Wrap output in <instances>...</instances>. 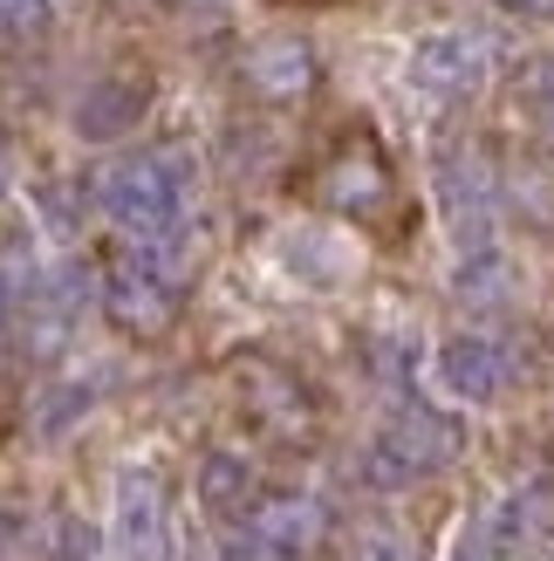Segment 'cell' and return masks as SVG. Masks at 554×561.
<instances>
[{
    "label": "cell",
    "mask_w": 554,
    "mask_h": 561,
    "mask_svg": "<svg viewBox=\"0 0 554 561\" xmlns=\"http://www.w3.org/2000/svg\"><path fill=\"white\" fill-rule=\"evenodd\" d=\"M192 158L178 145H137V151H117L90 172V192L109 227H124L130 240H164L178 233V219L192 206Z\"/></svg>",
    "instance_id": "obj_1"
},
{
    "label": "cell",
    "mask_w": 554,
    "mask_h": 561,
    "mask_svg": "<svg viewBox=\"0 0 554 561\" xmlns=\"http://www.w3.org/2000/svg\"><path fill=\"white\" fill-rule=\"evenodd\" d=\"M459 453H465V425H459V417L411 398V404H397V411L377 425V438L363 445L356 472H363L370 493H404V486L431 480V472H446Z\"/></svg>",
    "instance_id": "obj_2"
},
{
    "label": "cell",
    "mask_w": 554,
    "mask_h": 561,
    "mask_svg": "<svg viewBox=\"0 0 554 561\" xmlns=\"http://www.w3.org/2000/svg\"><path fill=\"white\" fill-rule=\"evenodd\" d=\"M103 316L137 343H158L178 322V280L164 274L158 247H130V254L103 261Z\"/></svg>",
    "instance_id": "obj_3"
},
{
    "label": "cell",
    "mask_w": 554,
    "mask_h": 561,
    "mask_svg": "<svg viewBox=\"0 0 554 561\" xmlns=\"http://www.w3.org/2000/svg\"><path fill=\"white\" fill-rule=\"evenodd\" d=\"M109 561H172V507L145 466H124L109 493Z\"/></svg>",
    "instance_id": "obj_4"
},
{
    "label": "cell",
    "mask_w": 554,
    "mask_h": 561,
    "mask_svg": "<svg viewBox=\"0 0 554 561\" xmlns=\"http://www.w3.org/2000/svg\"><path fill=\"white\" fill-rule=\"evenodd\" d=\"M486 69H493V48L473 35V27H431V35L411 48L404 82L425 103H459V96H473L486 82Z\"/></svg>",
    "instance_id": "obj_5"
},
{
    "label": "cell",
    "mask_w": 554,
    "mask_h": 561,
    "mask_svg": "<svg viewBox=\"0 0 554 561\" xmlns=\"http://www.w3.org/2000/svg\"><path fill=\"white\" fill-rule=\"evenodd\" d=\"M493 192H500V179L480 151H452L438 164V206L452 219L459 254H493Z\"/></svg>",
    "instance_id": "obj_6"
},
{
    "label": "cell",
    "mask_w": 554,
    "mask_h": 561,
    "mask_svg": "<svg viewBox=\"0 0 554 561\" xmlns=\"http://www.w3.org/2000/svg\"><path fill=\"white\" fill-rule=\"evenodd\" d=\"M431 377L446 398L459 404H493L507 390V350H500V335H486V329H459L438 343L431 356Z\"/></svg>",
    "instance_id": "obj_7"
},
{
    "label": "cell",
    "mask_w": 554,
    "mask_h": 561,
    "mask_svg": "<svg viewBox=\"0 0 554 561\" xmlns=\"http://www.w3.org/2000/svg\"><path fill=\"white\" fill-rule=\"evenodd\" d=\"M151 110V76L145 69H117L90 82V96L76 103V137H90V145H117V137H130L137 124H145Z\"/></svg>",
    "instance_id": "obj_8"
},
{
    "label": "cell",
    "mask_w": 554,
    "mask_h": 561,
    "mask_svg": "<svg viewBox=\"0 0 554 561\" xmlns=\"http://www.w3.org/2000/svg\"><path fill=\"white\" fill-rule=\"evenodd\" d=\"M240 527L254 541H267V548L309 561L322 548V535H328V507H322V500H309V493H261V507L246 514Z\"/></svg>",
    "instance_id": "obj_9"
},
{
    "label": "cell",
    "mask_w": 554,
    "mask_h": 561,
    "mask_svg": "<svg viewBox=\"0 0 554 561\" xmlns=\"http://www.w3.org/2000/svg\"><path fill=\"white\" fill-rule=\"evenodd\" d=\"M240 76H246V90H254L261 103H301L315 90V55H309L301 35H267V42L246 48Z\"/></svg>",
    "instance_id": "obj_10"
},
{
    "label": "cell",
    "mask_w": 554,
    "mask_h": 561,
    "mask_svg": "<svg viewBox=\"0 0 554 561\" xmlns=\"http://www.w3.org/2000/svg\"><path fill=\"white\" fill-rule=\"evenodd\" d=\"M554 535V480L547 472H528L493 514V548L500 554H520V548H541Z\"/></svg>",
    "instance_id": "obj_11"
},
{
    "label": "cell",
    "mask_w": 554,
    "mask_h": 561,
    "mask_svg": "<svg viewBox=\"0 0 554 561\" xmlns=\"http://www.w3.org/2000/svg\"><path fill=\"white\" fill-rule=\"evenodd\" d=\"M199 507L212 520H246L261 507V480H254V466H246V453H227V445H212V453L199 459Z\"/></svg>",
    "instance_id": "obj_12"
},
{
    "label": "cell",
    "mask_w": 554,
    "mask_h": 561,
    "mask_svg": "<svg viewBox=\"0 0 554 561\" xmlns=\"http://www.w3.org/2000/svg\"><path fill=\"white\" fill-rule=\"evenodd\" d=\"M240 398H246V411H254L267 432H281V438H295L301 425H309V398H301V383L288 370H274V363H246V370H240Z\"/></svg>",
    "instance_id": "obj_13"
},
{
    "label": "cell",
    "mask_w": 554,
    "mask_h": 561,
    "mask_svg": "<svg viewBox=\"0 0 554 561\" xmlns=\"http://www.w3.org/2000/svg\"><path fill=\"white\" fill-rule=\"evenodd\" d=\"M383 192H391V172H383V158L370 145H349L343 158H328L322 172V199L336 213H377Z\"/></svg>",
    "instance_id": "obj_14"
},
{
    "label": "cell",
    "mask_w": 554,
    "mask_h": 561,
    "mask_svg": "<svg viewBox=\"0 0 554 561\" xmlns=\"http://www.w3.org/2000/svg\"><path fill=\"white\" fill-rule=\"evenodd\" d=\"M96 404V383H82V377H69V383H55V390H42V404H35V432L42 438H55V432H69L82 411Z\"/></svg>",
    "instance_id": "obj_15"
},
{
    "label": "cell",
    "mask_w": 554,
    "mask_h": 561,
    "mask_svg": "<svg viewBox=\"0 0 554 561\" xmlns=\"http://www.w3.org/2000/svg\"><path fill=\"white\" fill-rule=\"evenodd\" d=\"M349 561H418V541H411L397 520H363L356 541H349Z\"/></svg>",
    "instance_id": "obj_16"
},
{
    "label": "cell",
    "mask_w": 554,
    "mask_h": 561,
    "mask_svg": "<svg viewBox=\"0 0 554 561\" xmlns=\"http://www.w3.org/2000/svg\"><path fill=\"white\" fill-rule=\"evenodd\" d=\"M520 103H528L534 130L554 137V55H528L520 62Z\"/></svg>",
    "instance_id": "obj_17"
},
{
    "label": "cell",
    "mask_w": 554,
    "mask_h": 561,
    "mask_svg": "<svg viewBox=\"0 0 554 561\" xmlns=\"http://www.w3.org/2000/svg\"><path fill=\"white\" fill-rule=\"evenodd\" d=\"M55 27V0H0V35L8 42H42Z\"/></svg>",
    "instance_id": "obj_18"
},
{
    "label": "cell",
    "mask_w": 554,
    "mask_h": 561,
    "mask_svg": "<svg viewBox=\"0 0 554 561\" xmlns=\"http://www.w3.org/2000/svg\"><path fill=\"white\" fill-rule=\"evenodd\" d=\"M55 554H62V561H90L96 554V535L76 514H55Z\"/></svg>",
    "instance_id": "obj_19"
},
{
    "label": "cell",
    "mask_w": 554,
    "mask_h": 561,
    "mask_svg": "<svg viewBox=\"0 0 554 561\" xmlns=\"http://www.w3.org/2000/svg\"><path fill=\"white\" fill-rule=\"evenodd\" d=\"M227 561H295V554H281V548H267V541H254V535H246V527H240V535L227 541Z\"/></svg>",
    "instance_id": "obj_20"
},
{
    "label": "cell",
    "mask_w": 554,
    "mask_h": 561,
    "mask_svg": "<svg viewBox=\"0 0 554 561\" xmlns=\"http://www.w3.org/2000/svg\"><path fill=\"white\" fill-rule=\"evenodd\" d=\"M507 14H520V21H554V0H500Z\"/></svg>",
    "instance_id": "obj_21"
},
{
    "label": "cell",
    "mask_w": 554,
    "mask_h": 561,
    "mask_svg": "<svg viewBox=\"0 0 554 561\" xmlns=\"http://www.w3.org/2000/svg\"><path fill=\"white\" fill-rule=\"evenodd\" d=\"M0 192H8V145H0Z\"/></svg>",
    "instance_id": "obj_22"
},
{
    "label": "cell",
    "mask_w": 554,
    "mask_h": 561,
    "mask_svg": "<svg viewBox=\"0 0 554 561\" xmlns=\"http://www.w3.org/2000/svg\"><path fill=\"white\" fill-rule=\"evenodd\" d=\"M0 322H8V280H0Z\"/></svg>",
    "instance_id": "obj_23"
},
{
    "label": "cell",
    "mask_w": 554,
    "mask_h": 561,
    "mask_svg": "<svg viewBox=\"0 0 554 561\" xmlns=\"http://www.w3.org/2000/svg\"><path fill=\"white\" fill-rule=\"evenodd\" d=\"M541 561H554V554H541Z\"/></svg>",
    "instance_id": "obj_24"
}]
</instances>
